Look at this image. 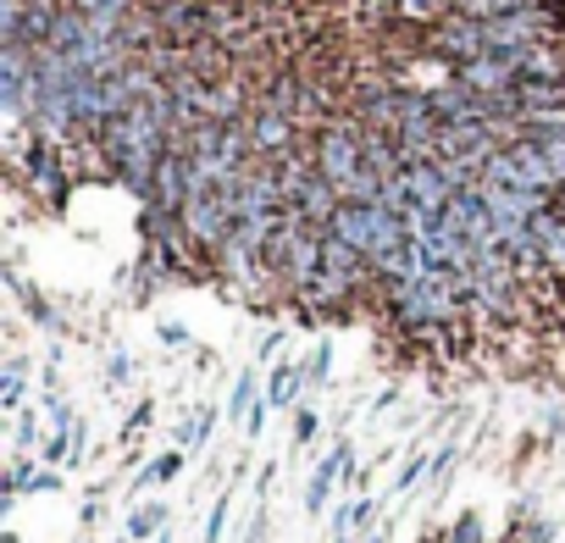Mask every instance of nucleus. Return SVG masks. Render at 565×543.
<instances>
[{
  "mask_svg": "<svg viewBox=\"0 0 565 543\" xmlns=\"http://www.w3.org/2000/svg\"><path fill=\"white\" fill-rule=\"evenodd\" d=\"M427 56L444 62V67H460V62L488 56V23L482 18H466V12H449L444 23L427 29Z\"/></svg>",
  "mask_w": 565,
  "mask_h": 543,
  "instance_id": "f257e3e1",
  "label": "nucleus"
},
{
  "mask_svg": "<svg viewBox=\"0 0 565 543\" xmlns=\"http://www.w3.org/2000/svg\"><path fill=\"white\" fill-rule=\"evenodd\" d=\"M23 178H29V194L45 200L51 211H62L67 194H73V178H67V167H62V145L45 139V134H34V145H29V156H23Z\"/></svg>",
  "mask_w": 565,
  "mask_h": 543,
  "instance_id": "f03ea898",
  "label": "nucleus"
},
{
  "mask_svg": "<svg viewBox=\"0 0 565 543\" xmlns=\"http://www.w3.org/2000/svg\"><path fill=\"white\" fill-rule=\"evenodd\" d=\"M449 73H455V84H466L471 95H510V89L521 84L515 62L499 56V51H488V56H477V62H460V67H449Z\"/></svg>",
  "mask_w": 565,
  "mask_h": 543,
  "instance_id": "7ed1b4c3",
  "label": "nucleus"
},
{
  "mask_svg": "<svg viewBox=\"0 0 565 543\" xmlns=\"http://www.w3.org/2000/svg\"><path fill=\"white\" fill-rule=\"evenodd\" d=\"M183 200H189V156L167 150V156H161V167H156V194H150L145 205H161V211H183Z\"/></svg>",
  "mask_w": 565,
  "mask_h": 543,
  "instance_id": "20e7f679",
  "label": "nucleus"
},
{
  "mask_svg": "<svg viewBox=\"0 0 565 543\" xmlns=\"http://www.w3.org/2000/svg\"><path fill=\"white\" fill-rule=\"evenodd\" d=\"M328 233L344 238V244H355L361 255H372V238H377V205H350V200H344Z\"/></svg>",
  "mask_w": 565,
  "mask_h": 543,
  "instance_id": "39448f33",
  "label": "nucleus"
},
{
  "mask_svg": "<svg viewBox=\"0 0 565 543\" xmlns=\"http://www.w3.org/2000/svg\"><path fill=\"white\" fill-rule=\"evenodd\" d=\"M344 460H350V449L339 444V449H333V455L317 466V477H311V488H306V504H311V510H322V504H328V493H333V477L344 471Z\"/></svg>",
  "mask_w": 565,
  "mask_h": 543,
  "instance_id": "423d86ee",
  "label": "nucleus"
},
{
  "mask_svg": "<svg viewBox=\"0 0 565 543\" xmlns=\"http://www.w3.org/2000/svg\"><path fill=\"white\" fill-rule=\"evenodd\" d=\"M300 377H306L300 366H282V372L271 377V394H266V405H289V400H295V388H300Z\"/></svg>",
  "mask_w": 565,
  "mask_h": 543,
  "instance_id": "0eeeda50",
  "label": "nucleus"
},
{
  "mask_svg": "<svg viewBox=\"0 0 565 543\" xmlns=\"http://www.w3.org/2000/svg\"><path fill=\"white\" fill-rule=\"evenodd\" d=\"M161 521H167V504H145L139 515H128V537H150Z\"/></svg>",
  "mask_w": 565,
  "mask_h": 543,
  "instance_id": "6e6552de",
  "label": "nucleus"
},
{
  "mask_svg": "<svg viewBox=\"0 0 565 543\" xmlns=\"http://www.w3.org/2000/svg\"><path fill=\"white\" fill-rule=\"evenodd\" d=\"M449 543H482V521L477 515H460L455 532H449Z\"/></svg>",
  "mask_w": 565,
  "mask_h": 543,
  "instance_id": "1a4fd4ad",
  "label": "nucleus"
},
{
  "mask_svg": "<svg viewBox=\"0 0 565 543\" xmlns=\"http://www.w3.org/2000/svg\"><path fill=\"white\" fill-rule=\"evenodd\" d=\"M300 372H306V383H322V377H328V344H322V350H317Z\"/></svg>",
  "mask_w": 565,
  "mask_h": 543,
  "instance_id": "9d476101",
  "label": "nucleus"
},
{
  "mask_svg": "<svg viewBox=\"0 0 565 543\" xmlns=\"http://www.w3.org/2000/svg\"><path fill=\"white\" fill-rule=\"evenodd\" d=\"M178 466H183V460H178V455H161V460H156V466H150V477H145V482H167V477H172V471H178Z\"/></svg>",
  "mask_w": 565,
  "mask_h": 543,
  "instance_id": "9b49d317",
  "label": "nucleus"
},
{
  "mask_svg": "<svg viewBox=\"0 0 565 543\" xmlns=\"http://www.w3.org/2000/svg\"><path fill=\"white\" fill-rule=\"evenodd\" d=\"M249 400H255V377H244V383L233 388V416H238V411H249Z\"/></svg>",
  "mask_w": 565,
  "mask_h": 543,
  "instance_id": "f8f14e48",
  "label": "nucleus"
},
{
  "mask_svg": "<svg viewBox=\"0 0 565 543\" xmlns=\"http://www.w3.org/2000/svg\"><path fill=\"white\" fill-rule=\"evenodd\" d=\"M317 438V411H300V444Z\"/></svg>",
  "mask_w": 565,
  "mask_h": 543,
  "instance_id": "ddd939ff",
  "label": "nucleus"
}]
</instances>
